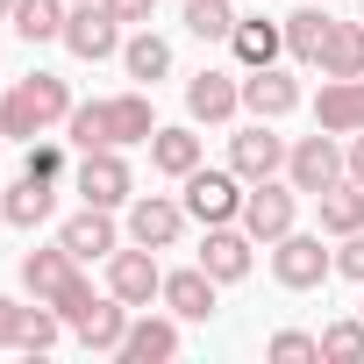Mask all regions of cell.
I'll use <instances>...</instances> for the list:
<instances>
[{
    "label": "cell",
    "mask_w": 364,
    "mask_h": 364,
    "mask_svg": "<svg viewBox=\"0 0 364 364\" xmlns=\"http://www.w3.org/2000/svg\"><path fill=\"white\" fill-rule=\"evenodd\" d=\"M250 229L243 222H215L208 229V243H200V264H208V279H222V286H243L250 279Z\"/></svg>",
    "instance_id": "11"
},
{
    "label": "cell",
    "mask_w": 364,
    "mask_h": 364,
    "mask_svg": "<svg viewBox=\"0 0 364 364\" xmlns=\"http://www.w3.org/2000/svg\"><path fill=\"white\" fill-rule=\"evenodd\" d=\"M328 29H336V15H321V8H293V15H286V50H293L300 65H314L321 43H328Z\"/></svg>",
    "instance_id": "27"
},
{
    "label": "cell",
    "mask_w": 364,
    "mask_h": 364,
    "mask_svg": "<svg viewBox=\"0 0 364 364\" xmlns=\"http://www.w3.org/2000/svg\"><path fill=\"white\" fill-rule=\"evenodd\" d=\"M100 8H107V15L129 29V22H150V8H157V0H100Z\"/></svg>",
    "instance_id": "38"
},
{
    "label": "cell",
    "mask_w": 364,
    "mask_h": 364,
    "mask_svg": "<svg viewBox=\"0 0 364 364\" xmlns=\"http://www.w3.org/2000/svg\"><path fill=\"white\" fill-rule=\"evenodd\" d=\"M72 321L50 307V300H36V307H22V343L15 350H29V357H43V350H58V336H65Z\"/></svg>",
    "instance_id": "31"
},
{
    "label": "cell",
    "mask_w": 364,
    "mask_h": 364,
    "mask_svg": "<svg viewBox=\"0 0 364 364\" xmlns=\"http://www.w3.org/2000/svg\"><path fill=\"white\" fill-rule=\"evenodd\" d=\"M15 343H22V300L0 293V350H15Z\"/></svg>",
    "instance_id": "37"
},
{
    "label": "cell",
    "mask_w": 364,
    "mask_h": 364,
    "mask_svg": "<svg viewBox=\"0 0 364 364\" xmlns=\"http://www.w3.org/2000/svg\"><path fill=\"white\" fill-rule=\"evenodd\" d=\"M22 171H29V178H65V143H29Z\"/></svg>",
    "instance_id": "35"
},
{
    "label": "cell",
    "mask_w": 364,
    "mask_h": 364,
    "mask_svg": "<svg viewBox=\"0 0 364 364\" xmlns=\"http://www.w3.org/2000/svg\"><path fill=\"white\" fill-rule=\"evenodd\" d=\"M343 171H350V178H357V186H364V129L350 136V150H343Z\"/></svg>",
    "instance_id": "39"
},
{
    "label": "cell",
    "mask_w": 364,
    "mask_h": 364,
    "mask_svg": "<svg viewBox=\"0 0 364 364\" xmlns=\"http://www.w3.org/2000/svg\"><path fill=\"white\" fill-rule=\"evenodd\" d=\"M229 50H236V65H243V72L279 65V50H286V22H257V15H243V22H236V36H229Z\"/></svg>",
    "instance_id": "20"
},
{
    "label": "cell",
    "mask_w": 364,
    "mask_h": 364,
    "mask_svg": "<svg viewBox=\"0 0 364 364\" xmlns=\"http://www.w3.org/2000/svg\"><path fill=\"white\" fill-rule=\"evenodd\" d=\"M58 215V178H15V186H0V222L8 229H43Z\"/></svg>",
    "instance_id": "12"
},
{
    "label": "cell",
    "mask_w": 364,
    "mask_h": 364,
    "mask_svg": "<svg viewBox=\"0 0 364 364\" xmlns=\"http://www.w3.org/2000/svg\"><path fill=\"white\" fill-rule=\"evenodd\" d=\"M114 357L122 364H164V357H178V314H136Z\"/></svg>",
    "instance_id": "15"
},
{
    "label": "cell",
    "mask_w": 364,
    "mask_h": 364,
    "mask_svg": "<svg viewBox=\"0 0 364 364\" xmlns=\"http://www.w3.org/2000/svg\"><path fill=\"white\" fill-rule=\"evenodd\" d=\"M357 22H364V15H357Z\"/></svg>",
    "instance_id": "43"
},
{
    "label": "cell",
    "mask_w": 364,
    "mask_h": 364,
    "mask_svg": "<svg viewBox=\"0 0 364 364\" xmlns=\"http://www.w3.org/2000/svg\"><path fill=\"white\" fill-rule=\"evenodd\" d=\"M186 114L193 122H229V114H243V79L236 72H193L186 79Z\"/></svg>",
    "instance_id": "13"
},
{
    "label": "cell",
    "mask_w": 364,
    "mask_h": 364,
    "mask_svg": "<svg viewBox=\"0 0 364 364\" xmlns=\"http://www.w3.org/2000/svg\"><path fill=\"white\" fill-rule=\"evenodd\" d=\"M264 357H279V364H307V357H321V336H307V328H279V336L264 343Z\"/></svg>",
    "instance_id": "33"
},
{
    "label": "cell",
    "mask_w": 364,
    "mask_h": 364,
    "mask_svg": "<svg viewBox=\"0 0 364 364\" xmlns=\"http://www.w3.org/2000/svg\"><path fill=\"white\" fill-rule=\"evenodd\" d=\"M65 143H72V150H114V136H107V100H79V107L65 114Z\"/></svg>",
    "instance_id": "29"
},
{
    "label": "cell",
    "mask_w": 364,
    "mask_h": 364,
    "mask_svg": "<svg viewBox=\"0 0 364 364\" xmlns=\"http://www.w3.org/2000/svg\"><path fill=\"white\" fill-rule=\"evenodd\" d=\"M72 58H86V65H100V58H114L122 50V22L100 8V0H79V8L65 15V36H58Z\"/></svg>",
    "instance_id": "7"
},
{
    "label": "cell",
    "mask_w": 364,
    "mask_h": 364,
    "mask_svg": "<svg viewBox=\"0 0 364 364\" xmlns=\"http://www.w3.org/2000/svg\"><path fill=\"white\" fill-rule=\"evenodd\" d=\"M150 164H157L164 178H186V171L200 164V136H193V129H164V122H157V136H150Z\"/></svg>",
    "instance_id": "24"
},
{
    "label": "cell",
    "mask_w": 364,
    "mask_h": 364,
    "mask_svg": "<svg viewBox=\"0 0 364 364\" xmlns=\"http://www.w3.org/2000/svg\"><path fill=\"white\" fill-rule=\"evenodd\" d=\"M72 8H79V0H72Z\"/></svg>",
    "instance_id": "42"
},
{
    "label": "cell",
    "mask_w": 364,
    "mask_h": 364,
    "mask_svg": "<svg viewBox=\"0 0 364 364\" xmlns=\"http://www.w3.org/2000/svg\"><path fill=\"white\" fill-rule=\"evenodd\" d=\"M122 65H129V79L157 86V79L171 72V43H164V36H150V29H136V36L122 43Z\"/></svg>",
    "instance_id": "28"
},
{
    "label": "cell",
    "mask_w": 364,
    "mask_h": 364,
    "mask_svg": "<svg viewBox=\"0 0 364 364\" xmlns=\"http://www.w3.org/2000/svg\"><path fill=\"white\" fill-rule=\"evenodd\" d=\"M93 300H100V293H93V279H86V272H79V279H72V286H65V293H58V300H50V307H58V314H65V321H72V328H79V321H86V307H93Z\"/></svg>",
    "instance_id": "34"
},
{
    "label": "cell",
    "mask_w": 364,
    "mask_h": 364,
    "mask_svg": "<svg viewBox=\"0 0 364 364\" xmlns=\"http://www.w3.org/2000/svg\"><path fill=\"white\" fill-rule=\"evenodd\" d=\"M58 243H65L79 264H100V257H114V250H122V236H114V208H86V215H72V222L58 229Z\"/></svg>",
    "instance_id": "14"
},
{
    "label": "cell",
    "mask_w": 364,
    "mask_h": 364,
    "mask_svg": "<svg viewBox=\"0 0 364 364\" xmlns=\"http://www.w3.org/2000/svg\"><path fill=\"white\" fill-rule=\"evenodd\" d=\"M186 222H193L186 200H171V193H136L129 200V243H143V250H171Z\"/></svg>",
    "instance_id": "6"
},
{
    "label": "cell",
    "mask_w": 364,
    "mask_h": 364,
    "mask_svg": "<svg viewBox=\"0 0 364 364\" xmlns=\"http://www.w3.org/2000/svg\"><path fill=\"white\" fill-rule=\"evenodd\" d=\"M72 186H79L86 208H129V200H136V171H129L122 150H79Z\"/></svg>",
    "instance_id": "3"
},
{
    "label": "cell",
    "mask_w": 364,
    "mask_h": 364,
    "mask_svg": "<svg viewBox=\"0 0 364 364\" xmlns=\"http://www.w3.org/2000/svg\"><path fill=\"white\" fill-rule=\"evenodd\" d=\"M286 178H293L300 193H314V200H321V193L336 186V178H350V171H343V143H336L328 129H314V136H300V143L286 150Z\"/></svg>",
    "instance_id": "5"
},
{
    "label": "cell",
    "mask_w": 364,
    "mask_h": 364,
    "mask_svg": "<svg viewBox=\"0 0 364 364\" xmlns=\"http://www.w3.org/2000/svg\"><path fill=\"white\" fill-rule=\"evenodd\" d=\"M0 143H8V136H0Z\"/></svg>",
    "instance_id": "41"
},
{
    "label": "cell",
    "mask_w": 364,
    "mask_h": 364,
    "mask_svg": "<svg viewBox=\"0 0 364 364\" xmlns=\"http://www.w3.org/2000/svg\"><path fill=\"white\" fill-rule=\"evenodd\" d=\"M8 15H15V0H0V22H8Z\"/></svg>",
    "instance_id": "40"
},
{
    "label": "cell",
    "mask_w": 364,
    "mask_h": 364,
    "mask_svg": "<svg viewBox=\"0 0 364 364\" xmlns=\"http://www.w3.org/2000/svg\"><path fill=\"white\" fill-rule=\"evenodd\" d=\"M336 272L364 286V229H350V236H343V250H336Z\"/></svg>",
    "instance_id": "36"
},
{
    "label": "cell",
    "mask_w": 364,
    "mask_h": 364,
    "mask_svg": "<svg viewBox=\"0 0 364 364\" xmlns=\"http://www.w3.org/2000/svg\"><path fill=\"white\" fill-rule=\"evenodd\" d=\"M129 321H136V307L107 293V300H93V307H86V321H79V343H86L93 357H114V350H122V336H129Z\"/></svg>",
    "instance_id": "19"
},
{
    "label": "cell",
    "mask_w": 364,
    "mask_h": 364,
    "mask_svg": "<svg viewBox=\"0 0 364 364\" xmlns=\"http://www.w3.org/2000/svg\"><path fill=\"white\" fill-rule=\"evenodd\" d=\"M314 65H321V79H364V22H336Z\"/></svg>",
    "instance_id": "22"
},
{
    "label": "cell",
    "mask_w": 364,
    "mask_h": 364,
    "mask_svg": "<svg viewBox=\"0 0 364 364\" xmlns=\"http://www.w3.org/2000/svg\"><path fill=\"white\" fill-rule=\"evenodd\" d=\"M65 15H72V0H15V36L22 43H58L65 36Z\"/></svg>",
    "instance_id": "23"
},
{
    "label": "cell",
    "mask_w": 364,
    "mask_h": 364,
    "mask_svg": "<svg viewBox=\"0 0 364 364\" xmlns=\"http://www.w3.org/2000/svg\"><path fill=\"white\" fill-rule=\"evenodd\" d=\"M215 293H222V279H208V264H186V272H164V307L178 314V321H208L215 314Z\"/></svg>",
    "instance_id": "16"
},
{
    "label": "cell",
    "mask_w": 364,
    "mask_h": 364,
    "mask_svg": "<svg viewBox=\"0 0 364 364\" xmlns=\"http://www.w3.org/2000/svg\"><path fill=\"white\" fill-rule=\"evenodd\" d=\"M293 215H300V186H293V178H257V186L243 193V229H250V243H279V236L293 229Z\"/></svg>",
    "instance_id": "4"
},
{
    "label": "cell",
    "mask_w": 364,
    "mask_h": 364,
    "mask_svg": "<svg viewBox=\"0 0 364 364\" xmlns=\"http://www.w3.org/2000/svg\"><path fill=\"white\" fill-rule=\"evenodd\" d=\"M178 15H186V29L200 36V43H229L236 36V0H178Z\"/></svg>",
    "instance_id": "25"
},
{
    "label": "cell",
    "mask_w": 364,
    "mask_h": 364,
    "mask_svg": "<svg viewBox=\"0 0 364 364\" xmlns=\"http://www.w3.org/2000/svg\"><path fill=\"white\" fill-rule=\"evenodd\" d=\"M293 107H300V79H293V72H279V65L243 72V114H250V122H286Z\"/></svg>",
    "instance_id": "10"
},
{
    "label": "cell",
    "mask_w": 364,
    "mask_h": 364,
    "mask_svg": "<svg viewBox=\"0 0 364 364\" xmlns=\"http://www.w3.org/2000/svg\"><path fill=\"white\" fill-rule=\"evenodd\" d=\"M107 136H114V150L150 143V136H157V107H150V93H114V100H107Z\"/></svg>",
    "instance_id": "21"
},
{
    "label": "cell",
    "mask_w": 364,
    "mask_h": 364,
    "mask_svg": "<svg viewBox=\"0 0 364 364\" xmlns=\"http://www.w3.org/2000/svg\"><path fill=\"white\" fill-rule=\"evenodd\" d=\"M107 293H114V300H129V307H150V300L164 293V272H157V250H143V243L114 250V257H107Z\"/></svg>",
    "instance_id": "9"
},
{
    "label": "cell",
    "mask_w": 364,
    "mask_h": 364,
    "mask_svg": "<svg viewBox=\"0 0 364 364\" xmlns=\"http://www.w3.org/2000/svg\"><path fill=\"white\" fill-rule=\"evenodd\" d=\"M229 171L243 178V186H257V178H279L286 171V136H272V122H250L229 136Z\"/></svg>",
    "instance_id": "8"
},
{
    "label": "cell",
    "mask_w": 364,
    "mask_h": 364,
    "mask_svg": "<svg viewBox=\"0 0 364 364\" xmlns=\"http://www.w3.org/2000/svg\"><path fill=\"white\" fill-rule=\"evenodd\" d=\"M72 279H79V257H72L65 243H50V250H29V257H22V293H29V300H58Z\"/></svg>",
    "instance_id": "17"
},
{
    "label": "cell",
    "mask_w": 364,
    "mask_h": 364,
    "mask_svg": "<svg viewBox=\"0 0 364 364\" xmlns=\"http://www.w3.org/2000/svg\"><path fill=\"white\" fill-rule=\"evenodd\" d=\"M357 314H364V307H357Z\"/></svg>",
    "instance_id": "44"
},
{
    "label": "cell",
    "mask_w": 364,
    "mask_h": 364,
    "mask_svg": "<svg viewBox=\"0 0 364 364\" xmlns=\"http://www.w3.org/2000/svg\"><path fill=\"white\" fill-rule=\"evenodd\" d=\"M314 129L357 136V129H364V79H328L321 100H314Z\"/></svg>",
    "instance_id": "18"
},
{
    "label": "cell",
    "mask_w": 364,
    "mask_h": 364,
    "mask_svg": "<svg viewBox=\"0 0 364 364\" xmlns=\"http://www.w3.org/2000/svg\"><path fill=\"white\" fill-rule=\"evenodd\" d=\"M328 272H336V250H321V236H307V229H286V236L272 243V279H279L286 293H314Z\"/></svg>",
    "instance_id": "2"
},
{
    "label": "cell",
    "mask_w": 364,
    "mask_h": 364,
    "mask_svg": "<svg viewBox=\"0 0 364 364\" xmlns=\"http://www.w3.org/2000/svg\"><path fill=\"white\" fill-rule=\"evenodd\" d=\"M321 357L328 364H364V314L357 321H328L321 328Z\"/></svg>",
    "instance_id": "32"
},
{
    "label": "cell",
    "mask_w": 364,
    "mask_h": 364,
    "mask_svg": "<svg viewBox=\"0 0 364 364\" xmlns=\"http://www.w3.org/2000/svg\"><path fill=\"white\" fill-rule=\"evenodd\" d=\"M178 186H186V215L200 222V229H215V222H243V178L236 171H215V164H193L186 178H178Z\"/></svg>",
    "instance_id": "1"
},
{
    "label": "cell",
    "mask_w": 364,
    "mask_h": 364,
    "mask_svg": "<svg viewBox=\"0 0 364 364\" xmlns=\"http://www.w3.org/2000/svg\"><path fill=\"white\" fill-rule=\"evenodd\" d=\"M321 229H328V236L364 229V186H357V178H336V186L321 193Z\"/></svg>",
    "instance_id": "26"
},
{
    "label": "cell",
    "mask_w": 364,
    "mask_h": 364,
    "mask_svg": "<svg viewBox=\"0 0 364 364\" xmlns=\"http://www.w3.org/2000/svg\"><path fill=\"white\" fill-rule=\"evenodd\" d=\"M22 93L36 100V114H43V129H58V122H65V114L79 107V100H72V86H65L58 72H29V79H22Z\"/></svg>",
    "instance_id": "30"
}]
</instances>
